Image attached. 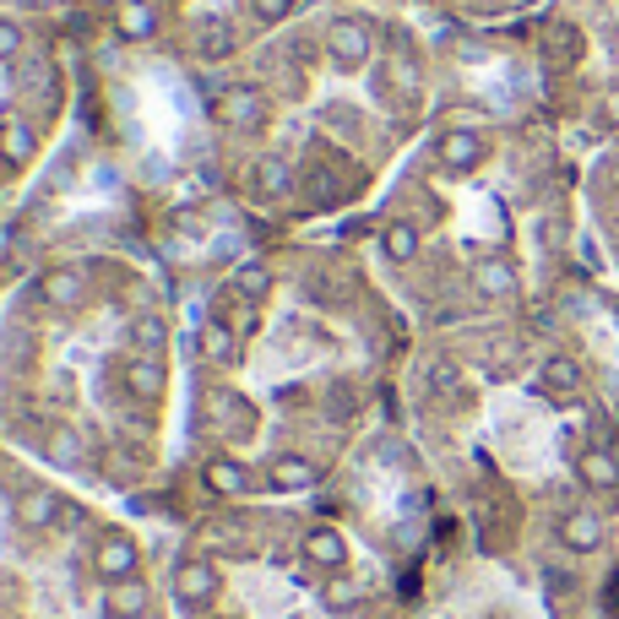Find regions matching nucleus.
I'll return each mask as SVG.
<instances>
[{
	"label": "nucleus",
	"mask_w": 619,
	"mask_h": 619,
	"mask_svg": "<svg viewBox=\"0 0 619 619\" xmlns=\"http://www.w3.org/2000/svg\"><path fill=\"white\" fill-rule=\"evenodd\" d=\"M604 115H609V120H619V87H609V93H604Z\"/></svg>",
	"instance_id": "22"
},
{
	"label": "nucleus",
	"mask_w": 619,
	"mask_h": 619,
	"mask_svg": "<svg viewBox=\"0 0 619 619\" xmlns=\"http://www.w3.org/2000/svg\"><path fill=\"white\" fill-rule=\"evenodd\" d=\"M98 6H120V0H98Z\"/></svg>",
	"instance_id": "24"
},
{
	"label": "nucleus",
	"mask_w": 619,
	"mask_h": 619,
	"mask_svg": "<svg viewBox=\"0 0 619 619\" xmlns=\"http://www.w3.org/2000/svg\"><path fill=\"white\" fill-rule=\"evenodd\" d=\"M434 158H440L445 175H473L490 158V141H484L479 125H445L440 141H434Z\"/></svg>",
	"instance_id": "5"
},
{
	"label": "nucleus",
	"mask_w": 619,
	"mask_h": 619,
	"mask_svg": "<svg viewBox=\"0 0 619 619\" xmlns=\"http://www.w3.org/2000/svg\"><path fill=\"white\" fill-rule=\"evenodd\" d=\"M115 391H120L130 408H164L169 397V370L164 359H147V354H130V359H115Z\"/></svg>",
	"instance_id": "2"
},
{
	"label": "nucleus",
	"mask_w": 619,
	"mask_h": 619,
	"mask_svg": "<svg viewBox=\"0 0 619 619\" xmlns=\"http://www.w3.org/2000/svg\"><path fill=\"white\" fill-rule=\"evenodd\" d=\"M245 190L255 196V201H283V196L294 190V164L277 158V153L255 158V164L245 169Z\"/></svg>",
	"instance_id": "10"
},
{
	"label": "nucleus",
	"mask_w": 619,
	"mask_h": 619,
	"mask_svg": "<svg viewBox=\"0 0 619 619\" xmlns=\"http://www.w3.org/2000/svg\"><path fill=\"white\" fill-rule=\"evenodd\" d=\"M28 294H33L44 310H76V305H82V294H87V277H82L76 266H50V272H44Z\"/></svg>",
	"instance_id": "9"
},
{
	"label": "nucleus",
	"mask_w": 619,
	"mask_h": 619,
	"mask_svg": "<svg viewBox=\"0 0 619 619\" xmlns=\"http://www.w3.org/2000/svg\"><path fill=\"white\" fill-rule=\"evenodd\" d=\"M22 44H28V33H22V22H11V17H0V65H11L22 55Z\"/></svg>",
	"instance_id": "21"
},
{
	"label": "nucleus",
	"mask_w": 619,
	"mask_h": 619,
	"mask_svg": "<svg viewBox=\"0 0 619 619\" xmlns=\"http://www.w3.org/2000/svg\"><path fill=\"white\" fill-rule=\"evenodd\" d=\"M549 544H555L565 559H592L609 549V516L592 505V500H570L549 522Z\"/></svg>",
	"instance_id": "1"
},
{
	"label": "nucleus",
	"mask_w": 619,
	"mask_h": 619,
	"mask_svg": "<svg viewBox=\"0 0 619 619\" xmlns=\"http://www.w3.org/2000/svg\"><path fill=\"white\" fill-rule=\"evenodd\" d=\"M158 6L153 0H120V11H115V33H120L125 44H141V39H153L158 33Z\"/></svg>",
	"instance_id": "15"
},
{
	"label": "nucleus",
	"mask_w": 619,
	"mask_h": 619,
	"mask_svg": "<svg viewBox=\"0 0 619 619\" xmlns=\"http://www.w3.org/2000/svg\"><path fill=\"white\" fill-rule=\"evenodd\" d=\"M326 55L337 71H365L375 55V33L365 17H332V28H326Z\"/></svg>",
	"instance_id": "4"
},
{
	"label": "nucleus",
	"mask_w": 619,
	"mask_h": 619,
	"mask_svg": "<svg viewBox=\"0 0 619 619\" xmlns=\"http://www.w3.org/2000/svg\"><path fill=\"white\" fill-rule=\"evenodd\" d=\"M473 288H479V300H511L516 294V266L505 255H479L473 261Z\"/></svg>",
	"instance_id": "12"
},
{
	"label": "nucleus",
	"mask_w": 619,
	"mask_h": 619,
	"mask_svg": "<svg viewBox=\"0 0 619 619\" xmlns=\"http://www.w3.org/2000/svg\"><path fill=\"white\" fill-rule=\"evenodd\" d=\"M272 288H277V272H272L266 261H245V266L234 272V294H240L245 305H261V300H272Z\"/></svg>",
	"instance_id": "18"
},
{
	"label": "nucleus",
	"mask_w": 619,
	"mask_h": 619,
	"mask_svg": "<svg viewBox=\"0 0 619 619\" xmlns=\"http://www.w3.org/2000/svg\"><path fill=\"white\" fill-rule=\"evenodd\" d=\"M33 153H39V130H33V120L6 115V120H0V164H6V169H28Z\"/></svg>",
	"instance_id": "11"
},
{
	"label": "nucleus",
	"mask_w": 619,
	"mask_h": 619,
	"mask_svg": "<svg viewBox=\"0 0 619 619\" xmlns=\"http://www.w3.org/2000/svg\"><path fill=\"white\" fill-rule=\"evenodd\" d=\"M212 115L229 125V130H261V125L272 120V104L261 98V87H250V82H229V87L218 93Z\"/></svg>",
	"instance_id": "7"
},
{
	"label": "nucleus",
	"mask_w": 619,
	"mask_h": 619,
	"mask_svg": "<svg viewBox=\"0 0 619 619\" xmlns=\"http://www.w3.org/2000/svg\"><path fill=\"white\" fill-rule=\"evenodd\" d=\"M196 354H201L207 370H223V375H234L240 365H245V343H240V332H234L229 321H218V315H207V321L196 326Z\"/></svg>",
	"instance_id": "6"
},
{
	"label": "nucleus",
	"mask_w": 619,
	"mask_h": 619,
	"mask_svg": "<svg viewBox=\"0 0 619 619\" xmlns=\"http://www.w3.org/2000/svg\"><path fill=\"white\" fill-rule=\"evenodd\" d=\"M28 6H39V11H50V6H65V0H28Z\"/></svg>",
	"instance_id": "23"
},
{
	"label": "nucleus",
	"mask_w": 619,
	"mask_h": 619,
	"mask_svg": "<svg viewBox=\"0 0 619 619\" xmlns=\"http://www.w3.org/2000/svg\"><path fill=\"white\" fill-rule=\"evenodd\" d=\"M533 386H538V397L544 402H581V391H587V370H581V359H570V354H549L538 375H533Z\"/></svg>",
	"instance_id": "8"
},
{
	"label": "nucleus",
	"mask_w": 619,
	"mask_h": 619,
	"mask_svg": "<svg viewBox=\"0 0 619 619\" xmlns=\"http://www.w3.org/2000/svg\"><path fill=\"white\" fill-rule=\"evenodd\" d=\"M544 55L555 71H570V65L587 55V33L576 28V22H549V33H544Z\"/></svg>",
	"instance_id": "14"
},
{
	"label": "nucleus",
	"mask_w": 619,
	"mask_h": 619,
	"mask_svg": "<svg viewBox=\"0 0 619 619\" xmlns=\"http://www.w3.org/2000/svg\"><path fill=\"white\" fill-rule=\"evenodd\" d=\"M201 61H223V55H234V33L223 28V22H212V28H201Z\"/></svg>",
	"instance_id": "19"
},
{
	"label": "nucleus",
	"mask_w": 619,
	"mask_h": 619,
	"mask_svg": "<svg viewBox=\"0 0 619 619\" xmlns=\"http://www.w3.org/2000/svg\"><path fill=\"white\" fill-rule=\"evenodd\" d=\"M245 6H250V17L266 22V28H277V22L294 17V0H245Z\"/></svg>",
	"instance_id": "20"
},
{
	"label": "nucleus",
	"mask_w": 619,
	"mask_h": 619,
	"mask_svg": "<svg viewBox=\"0 0 619 619\" xmlns=\"http://www.w3.org/2000/svg\"><path fill=\"white\" fill-rule=\"evenodd\" d=\"M380 82H386V87H397V93H413V87L424 82V71H419V61H413L408 50H397V55H386L380 71H375V93H380Z\"/></svg>",
	"instance_id": "17"
},
{
	"label": "nucleus",
	"mask_w": 619,
	"mask_h": 619,
	"mask_svg": "<svg viewBox=\"0 0 619 619\" xmlns=\"http://www.w3.org/2000/svg\"><path fill=\"white\" fill-rule=\"evenodd\" d=\"M125 343H130V354L164 359V348H169V321H164V315H136V321L125 326Z\"/></svg>",
	"instance_id": "16"
},
{
	"label": "nucleus",
	"mask_w": 619,
	"mask_h": 619,
	"mask_svg": "<svg viewBox=\"0 0 619 619\" xmlns=\"http://www.w3.org/2000/svg\"><path fill=\"white\" fill-rule=\"evenodd\" d=\"M419 250H424L419 223H408V218H391V223L380 229V255H386L391 266H408V261H419Z\"/></svg>",
	"instance_id": "13"
},
{
	"label": "nucleus",
	"mask_w": 619,
	"mask_h": 619,
	"mask_svg": "<svg viewBox=\"0 0 619 619\" xmlns=\"http://www.w3.org/2000/svg\"><path fill=\"white\" fill-rule=\"evenodd\" d=\"M570 479L587 500H615L619 495V451L604 440H587L570 462Z\"/></svg>",
	"instance_id": "3"
}]
</instances>
